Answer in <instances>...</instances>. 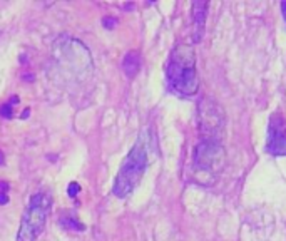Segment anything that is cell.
Listing matches in <instances>:
<instances>
[{"mask_svg":"<svg viewBox=\"0 0 286 241\" xmlns=\"http://www.w3.org/2000/svg\"><path fill=\"white\" fill-rule=\"evenodd\" d=\"M52 199L47 193H37L30 198L20 220L17 241H35L46 228Z\"/></svg>","mask_w":286,"mask_h":241,"instance_id":"obj_5","label":"cell"},{"mask_svg":"<svg viewBox=\"0 0 286 241\" xmlns=\"http://www.w3.org/2000/svg\"><path fill=\"white\" fill-rule=\"evenodd\" d=\"M147 163V146L142 138L136 142L133 149L129 151V154L126 156V159L120 166L117 178L114 181V194L117 198H126L137 188V184L141 183L142 176L146 173Z\"/></svg>","mask_w":286,"mask_h":241,"instance_id":"obj_2","label":"cell"},{"mask_svg":"<svg viewBox=\"0 0 286 241\" xmlns=\"http://www.w3.org/2000/svg\"><path fill=\"white\" fill-rule=\"evenodd\" d=\"M115 24H117V20L112 19V17H106V19H104V25H106L107 29H114Z\"/></svg>","mask_w":286,"mask_h":241,"instance_id":"obj_13","label":"cell"},{"mask_svg":"<svg viewBox=\"0 0 286 241\" xmlns=\"http://www.w3.org/2000/svg\"><path fill=\"white\" fill-rule=\"evenodd\" d=\"M60 224H62L64 228L67 229H75V231H84V224H82L79 220H77V216L74 213H64L62 216H60Z\"/></svg>","mask_w":286,"mask_h":241,"instance_id":"obj_10","label":"cell"},{"mask_svg":"<svg viewBox=\"0 0 286 241\" xmlns=\"http://www.w3.org/2000/svg\"><path fill=\"white\" fill-rule=\"evenodd\" d=\"M281 12H283L284 22H286V2H283V4H281Z\"/></svg>","mask_w":286,"mask_h":241,"instance_id":"obj_14","label":"cell"},{"mask_svg":"<svg viewBox=\"0 0 286 241\" xmlns=\"http://www.w3.org/2000/svg\"><path fill=\"white\" fill-rule=\"evenodd\" d=\"M7 196H5V194H2V196H0V205H5V203H7Z\"/></svg>","mask_w":286,"mask_h":241,"instance_id":"obj_15","label":"cell"},{"mask_svg":"<svg viewBox=\"0 0 286 241\" xmlns=\"http://www.w3.org/2000/svg\"><path fill=\"white\" fill-rule=\"evenodd\" d=\"M80 191V186L77 184V183H70L69 184V188H67V194L70 196V198H75V194L79 193Z\"/></svg>","mask_w":286,"mask_h":241,"instance_id":"obj_12","label":"cell"},{"mask_svg":"<svg viewBox=\"0 0 286 241\" xmlns=\"http://www.w3.org/2000/svg\"><path fill=\"white\" fill-rule=\"evenodd\" d=\"M197 116H199V133L202 139L221 141L226 126L223 107L211 97H202L197 104Z\"/></svg>","mask_w":286,"mask_h":241,"instance_id":"obj_6","label":"cell"},{"mask_svg":"<svg viewBox=\"0 0 286 241\" xmlns=\"http://www.w3.org/2000/svg\"><path fill=\"white\" fill-rule=\"evenodd\" d=\"M54 59L67 74H74L77 79L89 77L94 67L87 47L75 39L59 41L54 49Z\"/></svg>","mask_w":286,"mask_h":241,"instance_id":"obj_4","label":"cell"},{"mask_svg":"<svg viewBox=\"0 0 286 241\" xmlns=\"http://www.w3.org/2000/svg\"><path fill=\"white\" fill-rule=\"evenodd\" d=\"M2 164H4V154L0 152V166H2Z\"/></svg>","mask_w":286,"mask_h":241,"instance_id":"obj_16","label":"cell"},{"mask_svg":"<svg viewBox=\"0 0 286 241\" xmlns=\"http://www.w3.org/2000/svg\"><path fill=\"white\" fill-rule=\"evenodd\" d=\"M169 87L181 96H194L199 89V79L196 72V54L188 44H178L166 67Z\"/></svg>","mask_w":286,"mask_h":241,"instance_id":"obj_1","label":"cell"},{"mask_svg":"<svg viewBox=\"0 0 286 241\" xmlns=\"http://www.w3.org/2000/svg\"><path fill=\"white\" fill-rule=\"evenodd\" d=\"M266 151L273 156H286V120L281 114H273L269 119Z\"/></svg>","mask_w":286,"mask_h":241,"instance_id":"obj_7","label":"cell"},{"mask_svg":"<svg viewBox=\"0 0 286 241\" xmlns=\"http://www.w3.org/2000/svg\"><path fill=\"white\" fill-rule=\"evenodd\" d=\"M0 116L5 117V119H10V117H12V106H10V102L4 104V106L0 107Z\"/></svg>","mask_w":286,"mask_h":241,"instance_id":"obj_11","label":"cell"},{"mask_svg":"<svg viewBox=\"0 0 286 241\" xmlns=\"http://www.w3.org/2000/svg\"><path fill=\"white\" fill-rule=\"evenodd\" d=\"M224 161H226V152L221 141L202 139L192 152V168L196 179L206 186L213 184L223 171Z\"/></svg>","mask_w":286,"mask_h":241,"instance_id":"obj_3","label":"cell"},{"mask_svg":"<svg viewBox=\"0 0 286 241\" xmlns=\"http://www.w3.org/2000/svg\"><path fill=\"white\" fill-rule=\"evenodd\" d=\"M206 15H208V4L206 2L192 4V41L194 42H201L202 37H205Z\"/></svg>","mask_w":286,"mask_h":241,"instance_id":"obj_8","label":"cell"},{"mask_svg":"<svg viewBox=\"0 0 286 241\" xmlns=\"http://www.w3.org/2000/svg\"><path fill=\"white\" fill-rule=\"evenodd\" d=\"M139 69H141L139 54L136 51H131L126 54V57L122 59V70L126 72V75H128L129 79H133L137 75V72H139Z\"/></svg>","mask_w":286,"mask_h":241,"instance_id":"obj_9","label":"cell"}]
</instances>
